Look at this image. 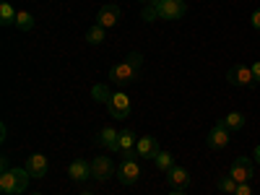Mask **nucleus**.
Listing matches in <instances>:
<instances>
[{
    "instance_id": "nucleus-28",
    "label": "nucleus",
    "mask_w": 260,
    "mask_h": 195,
    "mask_svg": "<svg viewBox=\"0 0 260 195\" xmlns=\"http://www.w3.org/2000/svg\"><path fill=\"white\" fill-rule=\"evenodd\" d=\"M250 68H252V76H255V83H260V60H255V62L250 65Z\"/></svg>"
},
{
    "instance_id": "nucleus-7",
    "label": "nucleus",
    "mask_w": 260,
    "mask_h": 195,
    "mask_svg": "<svg viewBox=\"0 0 260 195\" xmlns=\"http://www.w3.org/2000/svg\"><path fill=\"white\" fill-rule=\"evenodd\" d=\"M112 175H115V164H112L110 156H96L91 161V180L104 182V180H110Z\"/></svg>"
},
{
    "instance_id": "nucleus-33",
    "label": "nucleus",
    "mask_w": 260,
    "mask_h": 195,
    "mask_svg": "<svg viewBox=\"0 0 260 195\" xmlns=\"http://www.w3.org/2000/svg\"><path fill=\"white\" fill-rule=\"evenodd\" d=\"M81 195H91V192H81Z\"/></svg>"
},
{
    "instance_id": "nucleus-12",
    "label": "nucleus",
    "mask_w": 260,
    "mask_h": 195,
    "mask_svg": "<svg viewBox=\"0 0 260 195\" xmlns=\"http://www.w3.org/2000/svg\"><path fill=\"white\" fill-rule=\"evenodd\" d=\"M117 138H120V133L115 127H102L99 130V136H96V141H99V146H104L107 151H120V143H117Z\"/></svg>"
},
{
    "instance_id": "nucleus-21",
    "label": "nucleus",
    "mask_w": 260,
    "mask_h": 195,
    "mask_svg": "<svg viewBox=\"0 0 260 195\" xmlns=\"http://www.w3.org/2000/svg\"><path fill=\"white\" fill-rule=\"evenodd\" d=\"M104 31L107 29H102L99 24H94L89 31H86V42H89V45H102V42H104Z\"/></svg>"
},
{
    "instance_id": "nucleus-29",
    "label": "nucleus",
    "mask_w": 260,
    "mask_h": 195,
    "mask_svg": "<svg viewBox=\"0 0 260 195\" xmlns=\"http://www.w3.org/2000/svg\"><path fill=\"white\" fill-rule=\"evenodd\" d=\"M252 159L260 164V146H255V151H252Z\"/></svg>"
},
{
    "instance_id": "nucleus-13",
    "label": "nucleus",
    "mask_w": 260,
    "mask_h": 195,
    "mask_svg": "<svg viewBox=\"0 0 260 195\" xmlns=\"http://www.w3.org/2000/svg\"><path fill=\"white\" fill-rule=\"evenodd\" d=\"M136 148H138L141 159H154V156L159 154V141H156L154 136H143V138H138Z\"/></svg>"
},
{
    "instance_id": "nucleus-18",
    "label": "nucleus",
    "mask_w": 260,
    "mask_h": 195,
    "mask_svg": "<svg viewBox=\"0 0 260 195\" xmlns=\"http://www.w3.org/2000/svg\"><path fill=\"white\" fill-rule=\"evenodd\" d=\"M154 167L161 169V172H169L172 167H175V156H172L169 151H159V154L154 156Z\"/></svg>"
},
{
    "instance_id": "nucleus-5",
    "label": "nucleus",
    "mask_w": 260,
    "mask_h": 195,
    "mask_svg": "<svg viewBox=\"0 0 260 195\" xmlns=\"http://www.w3.org/2000/svg\"><path fill=\"white\" fill-rule=\"evenodd\" d=\"M120 16H122L120 6H115V3H107V6H102V8H99L96 24H99L102 29H112V26H117V24H120Z\"/></svg>"
},
{
    "instance_id": "nucleus-6",
    "label": "nucleus",
    "mask_w": 260,
    "mask_h": 195,
    "mask_svg": "<svg viewBox=\"0 0 260 195\" xmlns=\"http://www.w3.org/2000/svg\"><path fill=\"white\" fill-rule=\"evenodd\" d=\"M206 143H208V148H213V151H221V148L229 146V130L224 127V122H216V125L208 130Z\"/></svg>"
},
{
    "instance_id": "nucleus-14",
    "label": "nucleus",
    "mask_w": 260,
    "mask_h": 195,
    "mask_svg": "<svg viewBox=\"0 0 260 195\" xmlns=\"http://www.w3.org/2000/svg\"><path fill=\"white\" fill-rule=\"evenodd\" d=\"M167 180H169V185L175 187V190H185V187L190 185V175H187V169H182V167H177V164L167 172Z\"/></svg>"
},
{
    "instance_id": "nucleus-9",
    "label": "nucleus",
    "mask_w": 260,
    "mask_h": 195,
    "mask_svg": "<svg viewBox=\"0 0 260 195\" xmlns=\"http://www.w3.org/2000/svg\"><path fill=\"white\" fill-rule=\"evenodd\" d=\"M107 110H110V115H112L115 120H125V117H127V112H130V96H127V94H122V91L112 94L110 104H107Z\"/></svg>"
},
{
    "instance_id": "nucleus-23",
    "label": "nucleus",
    "mask_w": 260,
    "mask_h": 195,
    "mask_svg": "<svg viewBox=\"0 0 260 195\" xmlns=\"http://www.w3.org/2000/svg\"><path fill=\"white\" fill-rule=\"evenodd\" d=\"M237 185H240V182H237L234 177H229V175H226V177H221V180H219V185H216V187H219L221 192H226V195H234Z\"/></svg>"
},
{
    "instance_id": "nucleus-15",
    "label": "nucleus",
    "mask_w": 260,
    "mask_h": 195,
    "mask_svg": "<svg viewBox=\"0 0 260 195\" xmlns=\"http://www.w3.org/2000/svg\"><path fill=\"white\" fill-rule=\"evenodd\" d=\"M26 172L31 177H45L47 175V156H42V154H34L26 159Z\"/></svg>"
},
{
    "instance_id": "nucleus-11",
    "label": "nucleus",
    "mask_w": 260,
    "mask_h": 195,
    "mask_svg": "<svg viewBox=\"0 0 260 195\" xmlns=\"http://www.w3.org/2000/svg\"><path fill=\"white\" fill-rule=\"evenodd\" d=\"M68 177H71L73 182H86V180H91V161H83V159L71 161Z\"/></svg>"
},
{
    "instance_id": "nucleus-19",
    "label": "nucleus",
    "mask_w": 260,
    "mask_h": 195,
    "mask_svg": "<svg viewBox=\"0 0 260 195\" xmlns=\"http://www.w3.org/2000/svg\"><path fill=\"white\" fill-rule=\"evenodd\" d=\"M117 143H120V151H127V148H136L138 138H136V133H133L130 127H125V130H120V138H117Z\"/></svg>"
},
{
    "instance_id": "nucleus-16",
    "label": "nucleus",
    "mask_w": 260,
    "mask_h": 195,
    "mask_svg": "<svg viewBox=\"0 0 260 195\" xmlns=\"http://www.w3.org/2000/svg\"><path fill=\"white\" fill-rule=\"evenodd\" d=\"M221 122H224V127L229 130V133H234V130H242L245 127V115L242 112H229Z\"/></svg>"
},
{
    "instance_id": "nucleus-22",
    "label": "nucleus",
    "mask_w": 260,
    "mask_h": 195,
    "mask_svg": "<svg viewBox=\"0 0 260 195\" xmlns=\"http://www.w3.org/2000/svg\"><path fill=\"white\" fill-rule=\"evenodd\" d=\"M91 94H94V99H96V102H102V104H110V99H112V91L107 89L104 83H96L94 89H91Z\"/></svg>"
},
{
    "instance_id": "nucleus-20",
    "label": "nucleus",
    "mask_w": 260,
    "mask_h": 195,
    "mask_svg": "<svg viewBox=\"0 0 260 195\" xmlns=\"http://www.w3.org/2000/svg\"><path fill=\"white\" fill-rule=\"evenodd\" d=\"M16 29L31 31V29H34V16H31L29 11H18V16H16Z\"/></svg>"
},
{
    "instance_id": "nucleus-1",
    "label": "nucleus",
    "mask_w": 260,
    "mask_h": 195,
    "mask_svg": "<svg viewBox=\"0 0 260 195\" xmlns=\"http://www.w3.org/2000/svg\"><path fill=\"white\" fill-rule=\"evenodd\" d=\"M141 65H143V55L141 52H130L122 62L110 68V81L115 86H130L138 76H141Z\"/></svg>"
},
{
    "instance_id": "nucleus-17",
    "label": "nucleus",
    "mask_w": 260,
    "mask_h": 195,
    "mask_svg": "<svg viewBox=\"0 0 260 195\" xmlns=\"http://www.w3.org/2000/svg\"><path fill=\"white\" fill-rule=\"evenodd\" d=\"M16 16H18V11L11 3H0V24H3V26L16 24Z\"/></svg>"
},
{
    "instance_id": "nucleus-8",
    "label": "nucleus",
    "mask_w": 260,
    "mask_h": 195,
    "mask_svg": "<svg viewBox=\"0 0 260 195\" xmlns=\"http://www.w3.org/2000/svg\"><path fill=\"white\" fill-rule=\"evenodd\" d=\"M252 161L250 159H245V156H240V159H234L232 161V167H229V177H234L237 182H250L252 180Z\"/></svg>"
},
{
    "instance_id": "nucleus-34",
    "label": "nucleus",
    "mask_w": 260,
    "mask_h": 195,
    "mask_svg": "<svg viewBox=\"0 0 260 195\" xmlns=\"http://www.w3.org/2000/svg\"><path fill=\"white\" fill-rule=\"evenodd\" d=\"M34 195H39V192H34Z\"/></svg>"
},
{
    "instance_id": "nucleus-3",
    "label": "nucleus",
    "mask_w": 260,
    "mask_h": 195,
    "mask_svg": "<svg viewBox=\"0 0 260 195\" xmlns=\"http://www.w3.org/2000/svg\"><path fill=\"white\" fill-rule=\"evenodd\" d=\"M154 3H156L159 18H164V21H177V18H182L185 11H187L185 0H154Z\"/></svg>"
},
{
    "instance_id": "nucleus-2",
    "label": "nucleus",
    "mask_w": 260,
    "mask_h": 195,
    "mask_svg": "<svg viewBox=\"0 0 260 195\" xmlns=\"http://www.w3.org/2000/svg\"><path fill=\"white\" fill-rule=\"evenodd\" d=\"M31 175L26 172V167H11L6 172H0V192L3 195H18L24 192L29 185Z\"/></svg>"
},
{
    "instance_id": "nucleus-32",
    "label": "nucleus",
    "mask_w": 260,
    "mask_h": 195,
    "mask_svg": "<svg viewBox=\"0 0 260 195\" xmlns=\"http://www.w3.org/2000/svg\"><path fill=\"white\" fill-rule=\"evenodd\" d=\"M138 3H146L148 6V3H154V0H138Z\"/></svg>"
},
{
    "instance_id": "nucleus-30",
    "label": "nucleus",
    "mask_w": 260,
    "mask_h": 195,
    "mask_svg": "<svg viewBox=\"0 0 260 195\" xmlns=\"http://www.w3.org/2000/svg\"><path fill=\"white\" fill-rule=\"evenodd\" d=\"M6 169H11V164H8V159H3V161H0V172H6Z\"/></svg>"
},
{
    "instance_id": "nucleus-24",
    "label": "nucleus",
    "mask_w": 260,
    "mask_h": 195,
    "mask_svg": "<svg viewBox=\"0 0 260 195\" xmlns=\"http://www.w3.org/2000/svg\"><path fill=\"white\" fill-rule=\"evenodd\" d=\"M143 21H146V24H151V21H156L159 18V11H156V3H148L146 8H143Z\"/></svg>"
},
{
    "instance_id": "nucleus-26",
    "label": "nucleus",
    "mask_w": 260,
    "mask_h": 195,
    "mask_svg": "<svg viewBox=\"0 0 260 195\" xmlns=\"http://www.w3.org/2000/svg\"><path fill=\"white\" fill-rule=\"evenodd\" d=\"M234 195H252L250 182H240V185H237V190H234Z\"/></svg>"
},
{
    "instance_id": "nucleus-10",
    "label": "nucleus",
    "mask_w": 260,
    "mask_h": 195,
    "mask_svg": "<svg viewBox=\"0 0 260 195\" xmlns=\"http://www.w3.org/2000/svg\"><path fill=\"white\" fill-rule=\"evenodd\" d=\"M117 180H120L122 185H136V182L141 180V167H138V161H125V159H122V164H120V169H117Z\"/></svg>"
},
{
    "instance_id": "nucleus-25",
    "label": "nucleus",
    "mask_w": 260,
    "mask_h": 195,
    "mask_svg": "<svg viewBox=\"0 0 260 195\" xmlns=\"http://www.w3.org/2000/svg\"><path fill=\"white\" fill-rule=\"evenodd\" d=\"M122 159H125V161H136V159H141L138 148H127V151H122Z\"/></svg>"
},
{
    "instance_id": "nucleus-27",
    "label": "nucleus",
    "mask_w": 260,
    "mask_h": 195,
    "mask_svg": "<svg viewBox=\"0 0 260 195\" xmlns=\"http://www.w3.org/2000/svg\"><path fill=\"white\" fill-rule=\"evenodd\" d=\"M250 24H252V29H257V31H260V8L250 16Z\"/></svg>"
},
{
    "instance_id": "nucleus-31",
    "label": "nucleus",
    "mask_w": 260,
    "mask_h": 195,
    "mask_svg": "<svg viewBox=\"0 0 260 195\" xmlns=\"http://www.w3.org/2000/svg\"><path fill=\"white\" fill-rule=\"evenodd\" d=\"M169 195H185V190H175V192H169Z\"/></svg>"
},
{
    "instance_id": "nucleus-4",
    "label": "nucleus",
    "mask_w": 260,
    "mask_h": 195,
    "mask_svg": "<svg viewBox=\"0 0 260 195\" xmlns=\"http://www.w3.org/2000/svg\"><path fill=\"white\" fill-rule=\"evenodd\" d=\"M226 81L232 86H255V76H252L250 65H232L226 73Z\"/></svg>"
}]
</instances>
